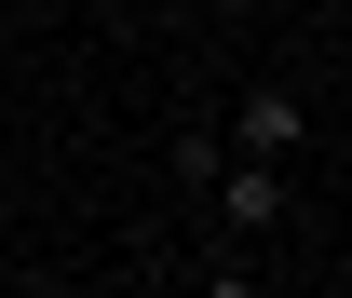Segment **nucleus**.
Returning a JSON list of instances; mask_svg holds the SVG:
<instances>
[{"instance_id":"1","label":"nucleus","mask_w":352,"mask_h":298,"mask_svg":"<svg viewBox=\"0 0 352 298\" xmlns=\"http://www.w3.org/2000/svg\"><path fill=\"white\" fill-rule=\"evenodd\" d=\"M190 176L217 190L230 231H285V204H298V190H285V163H217V136H190Z\"/></svg>"},{"instance_id":"2","label":"nucleus","mask_w":352,"mask_h":298,"mask_svg":"<svg viewBox=\"0 0 352 298\" xmlns=\"http://www.w3.org/2000/svg\"><path fill=\"white\" fill-rule=\"evenodd\" d=\"M298 123H311V109H298L285 82H258L244 109H230V136H244V163H285V149H298Z\"/></svg>"}]
</instances>
